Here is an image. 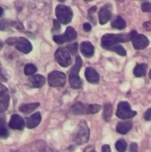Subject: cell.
<instances>
[{
    "label": "cell",
    "instance_id": "cell-1",
    "mask_svg": "<svg viewBox=\"0 0 151 152\" xmlns=\"http://www.w3.org/2000/svg\"><path fill=\"white\" fill-rule=\"evenodd\" d=\"M130 39L129 35H123V34H106L101 38V46L107 50H111L112 47L115 45H120L122 42H126Z\"/></svg>",
    "mask_w": 151,
    "mask_h": 152
},
{
    "label": "cell",
    "instance_id": "cell-2",
    "mask_svg": "<svg viewBox=\"0 0 151 152\" xmlns=\"http://www.w3.org/2000/svg\"><path fill=\"white\" fill-rule=\"evenodd\" d=\"M89 137H90L89 127L87 126V123L83 120L78 124L77 129L76 130V132L74 134L73 140L77 144L83 145V144H85L86 142H88Z\"/></svg>",
    "mask_w": 151,
    "mask_h": 152
},
{
    "label": "cell",
    "instance_id": "cell-3",
    "mask_svg": "<svg viewBox=\"0 0 151 152\" xmlns=\"http://www.w3.org/2000/svg\"><path fill=\"white\" fill-rule=\"evenodd\" d=\"M82 64H83L82 59L79 56H77L76 63L69 73V84H70L71 87L74 89H79L82 87V81L78 76L79 70L82 67Z\"/></svg>",
    "mask_w": 151,
    "mask_h": 152
},
{
    "label": "cell",
    "instance_id": "cell-4",
    "mask_svg": "<svg viewBox=\"0 0 151 152\" xmlns=\"http://www.w3.org/2000/svg\"><path fill=\"white\" fill-rule=\"evenodd\" d=\"M6 43L10 45H13L17 50L24 53H28L32 51L31 43L25 37H11L6 40Z\"/></svg>",
    "mask_w": 151,
    "mask_h": 152
},
{
    "label": "cell",
    "instance_id": "cell-5",
    "mask_svg": "<svg viewBox=\"0 0 151 152\" xmlns=\"http://www.w3.org/2000/svg\"><path fill=\"white\" fill-rule=\"evenodd\" d=\"M55 12H56L58 21H60L62 24L69 23L73 18V12L70 9V7L63 5V4H59L56 7Z\"/></svg>",
    "mask_w": 151,
    "mask_h": 152
},
{
    "label": "cell",
    "instance_id": "cell-6",
    "mask_svg": "<svg viewBox=\"0 0 151 152\" xmlns=\"http://www.w3.org/2000/svg\"><path fill=\"white\" fill-rule=\"evenodd\" d=\"M130 39L133 43V47L136 50H142L145 49L149 45H150V40L142 34H138L135 30L132 31L129 34Z\"/></svg>",
    "mask_w": 151,
    "mask_h": 152
},
{
    "label": "cell",
    "instance_id": "cell-7",
    "mask_svg": "<svg viewBox=\"0 0 151 152\" xmlns=\"http://www.w3.org/2000/svg\"><path fill=\"white\" fill-rule=\"evenodd\" d=\"M136 111L131 109L130 104L127 102H121L117 106V117L121 119H128L136 116Z\"/></svg>",
    "mask_w": 151,
    "mask_h": 152
},
{
    "label": "cell",
    "instance_id": "cell-8",
    "mask_svg": "<svg viewBox=\"0 0 151 152\" xmlns=\"http://www.w3.org/2000/svg\"><path fill=\"white\" fill-rule=\"evenodd\" d=\"M77 38V31L72 27H68L66 29V32L61 35H55L53 36V41L59 45H61L63 43L71 42Z\"/></svg>",
    "mask_w": 151,
    "mask_h": 152
},
{
    "label": "cell",
    "instance_id": "cell-9",
    "mask_svg": "<svg viewBox=\"0 0 151 152\" xmlns=\"http://www.w3.org/2000/svg\"><path fill=\"white\" fill-rule=\"evenodd\" d=\"M48 83L52 87H61L66 83V75L61 71H53L48 75Z\"/></svg>",
    "mask_w": 151,
    "mask_h": 152
},
{
    "label": "cell",
    "instance_id": "cell-10",
    "mask_svg": "<svg viewBox=\"0 0 151 152\" xmlns=\"http://www.w3.org/2000/svg\"><path fill=\"white\" fill-rule=\"evenodd\" d=\"M55 60L63 68H67L71 63V57L69 51L65 48H59L55 52Z\"/></svg>",
    "mask_w": 151,
    "mask_h": 152
},
{
    "label": "cell",
    "instance_id": "cell-11",
    "mask_svg": "<svg viewBox=\"0 0 151 152\" xmlns=\"http://www.w3.org/2000/svg\"><path fill=\"white\" fill-rule=\"evenodd\" d=\"M9 92L8 89L0 83V113L4 112L9 106Z\"/></svg>",
    "mask_w": 151,
    "mask_h": 152
},
{
    "label": "cell",
    "instance_id": "cell-12",
    "mask_svg": "<svg viewBox=\"0 0 151 152\" xmlns=\"http://www.w3.org/2000/svg\"><path fill=\"white\" fill-rule=\"evenodd\" d=\"M112 16V8L110 4H105L99 12V20L101 25L106 24Z\"/></svg>",
    "mask_w": 151,
    "mask_h": 152
},
{
    "label": "cell",
    "instance_id": "cell-13",
    "mask_svg": "<svg viewBox=\"0 0 151 152\" xmlns=\"http://www.w3.org/2000/svg\"><path fill=\"white\" fill-rule=\"evenodd\" d=\"M9 126L12 129L22 130L24 127V120L19 115H12L9 121Z\"/></svg>",
    "mask_w": 151,
    "mask_h": 152
},
{
    "label": "cell",
    "instance_id": "cell-14",
    "mask_svg": "<svg viewBox=\"0 0 151 152\" xmlns=\"http://www.w3.org/2000/svg\"><path fill=\"white\" fill-rule=\"evenodd\" d=\"M85 75V77H86L87 81L92 83V84H97L99 82V80H100L99 74L93 68H90V67L86 68Z\"/></svg>",
    "mask_w": 151,
    "mask_h": 152
},
{
    "label": "cell",
    "instance_id": "cell-15",
    "mask_svg": "<svg viewBox=\"0 0 151 152\" xmlns=\"http://www.w3.org/2000/svg\"><path fill=\"white\" fill-rule=\"evenodd\" d=\"M80 51L87 58H90L94 53V47L90 42H83L80 45Z\"/></svg>",
    "mask_w": 151,
    "mask_h": 152
},
{
    "label": "cell",
    "instance_id": "cell-16",
    "mask_svg": "<svg viewBox=\"0 0 151 152\" xmlns=\"http://www.w3.org/2000/svg\"><path fill=\"white\" fill-rule=\"evenodd\" d=\"M71 111L76 115L88 114V105L82 102H77L71 107Z\"/></svg>",
    "mask_w": 151,
    "mask_h": 152
},
{
    "label": "cell",
    "instance_id": "cell-17",
    "mask_svg": "<svg viewBox=\"0 0 151 152\" xmlns=\"http://www.w3.org/2000/svg\"><path fill=\"white\" fill-rule=\"evenodd\" d=\"M41 122V114L39 112H36L35 114H33L32 116H30L28 119H27V127L29 129L35 128L36 126H37L39 125V123Z\"/></svg>",
    "mask_w": 151,
    "mask_h": 152
},
{
    "label": "cell",
    "instance_id": "cell-18",
    "mask_svg": "<svg viewBox=\"0 0 151 152\" xmlns=\"http://www.w3.org/2000/svg\"><path fill=\"white\" fill-rule=\"evenodd\" d=\"M29 82L31 86L35 88L42 87L45 83V78L42 75H34L29 78Z\"/></svg>",
    "mask_w": 151,
    "mask_h": 152
},
{
    "label": "cell",
    "instance_id": "cell-19",
    "mask_svg": "<svg viewBox=\"0 0 151 152\" xmlns=\"http://www.w3.org/2000/svg\"><path fill=\"white\" fill-rule=\"evenodd\" d=\"M132 126H133V124L131 121L120 122L117 126V133H119L121 134H125L132 129Z\"/></svg>",
    "mask_w": 151,
    "mask_h": 152
},
{
    "label": "cell",
    "instance_id": "cell-20",
    "mask_svg": "<svg viewBox=\"0 0 151 152\" xmlns=\"http://www.w3.org/2000/svg\"><path fill=\"white\" fill-rule=\"evenodd\" d=\"M38 107H39L38 102L27 103V104H23V105L20 106V111H21L22 113H25V114H28V113L34 111Z\"/></svg>",
    "mask_w": 151,
    "mask_h": 152
},
{
    "label": "cell",
    "instance_id": "cell-21",
    "mask_svg": "<svg viewBox=\"0 0 151 152\" xmlns=\"http://www.w3.org/2000/svg\"><path fill=\"white\" fill-rule=\"evenodd\" d=\"M147 65L144 64V63H142V64H137L133 69V74L135 77H144L146 75V72H147Z\"/></svg>",
    "mask_w": 151,
    "mask_h": 152
},
{
    "label": "cell",
    "instance_id": "cell-22",
    "mask_svg": "<svg viewBox=\"0 0 151 152\" xmlns=\"http://www.w3.org/2000/svg\"><path fill=\"white\" fill-rule=\"evenodd\" d=\"M9 135L7 127H6V122L4 116L0 117V138L6 139Z\"/></svg>",
    "mask_w": 151,
    "mask_h": 152
},
{
    "label": "cell",
    "instance_id": "cell-23",
    "mask_svg": "<svg viewBox=\"0 0 151 152\" xmlns=\"http://www.w3.org/2000/svg\"><path fill=\"white\" fill-rule=\"evenodd\" d=\"M111 26L114 28H117V29H123L125 28L126 26V23L125 21V20L120 17V16H117L111 23Z\"/></svg>",
    "mask_w": 151,
    "mask_h": 152
},
{
    "label": "cell",
    "instance_id": "cell-24",
    "mask_svg": "<svg viewBox=\"0 0 151 152\" xmlns=\"http://www.w3.org/2000/svg\"><path fill=\"white\" fill-rule=\"evenodd\" d=\"M112 117V105L110 103H106L103 110V118L106 122H109Z\"/></svg>",
    "mask_w": 151,
    "mask_h": 152
},
{
    "label": "cell",
    "instance_id": "cell-25",
    "mask_svg": "<svg viewBox=\"0 0 151 152\" xmlns=\"http://www.w3.org/2000/svg\"><path fill=\"white\" fill-rule=\"evenodd\" d=\"M36 70H37L36 67L34 64H31V63L27 64L25 66V68H24V73L27 76H31V75L35 74L36 72Z\"/></svg>",
    "mask_w": 151,
    "mask_h": 152
},
{
    "label": "cell",
    "instance_id": "cell-26",
    "mask_svg": "<svg viewBox=\"0 0 151 152\" xmlns=\"http://www.w3.org/2000/svg\"><path fill=\"white\" fill-rule=\"evenodd\" d=\"M126 148H127V145H126V142H125V140L121 139V140L117 142L116 149L118 152H125L126 151Z\"/></svg>",
    "mask_w": 151,
    "mask_h": 152
},
{
    "label": "cell",
    "instance_id": "cell-27",
    "mask_svg": "<svg viewBox=\"0 0 151 152\" xmlns=\"http://www.w3.org/2000/svg\"><path fill=\"white\" fill-rule=\"evenodd\" d=\"M110 51H113V52L117 53V54H119V55H121V56H125V55H126V52H125V48H124L121 45H115L114 47L111 48Z\"/></svg>",
    "mask_w": 151,
    "mask_h": 152
},
{
    "label": "cell",
    "instance_id": "cell-28",
    "mask_svg": "<svg viewBox=\"0 0 151 152\" xmlns=\"http://www.w3.org/2000/svg\"><path fill=\"white\" fill-rule=\"evenodd\" d=\"M101 107L98 104H88V114H95L101 110Z\"/></svg>",
    "mask_w": 151,
    "mask_h": 152
},
{
    "label": "cell",
    "instance_id": "cell-29",
    "mask_svg": "<svg viewBox=\"0 0 151 152\" xmlns=\"http://www.w3.org/2000/svg\"><path fill=\"white\" fill-rule=\"evenodd\" d=\"M67 50L69 51V53H70L72 54H77V50H78V45L77 43H72V44L67 45Z\"/></svg>",
    "mask_w": 151,
    "mask_h": 152
},
{
    "label": "cell",
    "instance_id": "cell-30",
    "mask_svg": "<svg viewBox=\"0 0 151 152\" xmlns=\"http://www.w3.org/2000/svg\"><path fill=\"white\" fill-rule=\"evenodd\" d=\"M11 26H12V21H8L5 20H0V30H5Z\"/></svg>",
    "mask_w": 151,
    "mask_h": 152
},
{
    "label": "cell",
    "instance_id": "cell-31",
    "mask_svg": "<svg viewBox=\"0 0 151 152\" xmlns=\"http://www.w3.org/2000/svg\"><path fill=\"white\" fill-rule=\"evenodd\" d=\"M142 10L145 12H151V3L150 2H145L142 4Z\"/></svg>",
    "mask_w": 151,
    "mask_h": 152
},
{
    "label": "cell",
    "instance_id": "cell-32",
    "mask_svg": "<svg viewBox=\"0 0 151 152\" xmlns=\"http://www.w3.org/2000/svg\"><path fill=\"white\" fill-rule=\"evenodd\" d=\"M60 29H61V24H60V22L57 20H53V32L60 31Z\"/></svg>",
    "mask_w": 151,
    "mask_h": 152
},
{
    "label": "cell",
    "instance_id": "cell-33",
    "mask_svg": "<svg viewBox=\"0 0 151 152\" xmlns=\"http://www.w3.org/2000/svg\"><path fill=\"white\" fill-rule=\"evenodd\" d=\"M129 152H138V145H137V143H135V142L131 143Z\"/></svg>",
    "mask_w": 151,
    "mask_h": 152
},
{
    "label": "cell",
    "instance_id": "cell-34",
    "mask_svg": "<svg viewBox=\"0 0 151 152\" xmlns=\"http://www.w3.org/2000/svg\"><path fill=\"white\" fill-rule=\"evenodd\" d=\"M144 118H145V120H147V121H150L151 120V108L150 110H148L147 112L145 113Z\"/></svg>",
    "mask_w": 151,
    "mask_h": 152
},
{
    "label": "cell",
    "instance_id": "cell-35",
    "mask_svg": "<svg viewBox=\"0 0 151 152\" xmlns=\"http://www.w3.org/2000/svg\"><path fill=\"white\" fill-rule=\"evenodd\" d=\"M83 28H84V30L85 31H90L91 30V28H92V26L90 25V23H88V22H85V23H84V25H83Z\"/></svg>",
    "mask_w": 151,
    "mask_h": 152
},
{
    "label": "cell",
    "instance_id": "cell-36",
    "mask_svg": "<svg viewBox=\"0 0 151 152\" xmlns=\"http://www.w3.org/2000/svg\"><path fill=\"white\" fill-rule=\"evenodd\" d=\"M101 152H111V149L109 147V145H103L102 146V149H101Z\"/></svg>",
    "mask_w": 151,
    "mask_h": 152
},
{
    "label": "cell",
    "instance_id": "cell-37",
    "mask_svg": "<svg viewBox=\"0 0 151 152\" xmlns=\"http://www.w3.org/2000/svg\"><path fill=\"white\" fill-rule=\"evenodd\" d=\"M143 26H144V28H145L146 30H150L151 29L150 22H145V23L143 24Z\"/></svg>",
    "mask_w": 151,
    "mask_h": 152
},
{
    "label": "cell",
    "instance_id": "cell-38",
    "mask_svg": "<svg viewBox=\"0 0 151 152\" xmlns=\"http://www.w3.org/2000/svg\"><path fill=\"white\" fill-rule=\"evenodd\" d=\"M3 13H4V10H3V8L0 6V16H2V15H3Z\"/></svg>",
    "mask_w": 151,
    "mask_h": 152
},
{
    "label": "cell",
    "instance_id": "cell-39",
    "mask_svg": "<svg viewBox=\"0 0 151 152\" xmlns=\"http://www.w3.org/2000/svg\"><path fill=\"white\" fill-rule=\"evenodd\" d=\"M149 76H150V79H151V70H150V74H149Z\"/></svg>",
    "mask_w": 151,
    "mask_h": 152
},
{
    "label": "cell",
    "instance_id": "cell-40",
    "mask_svg": "<svg viewBox=\"0 0 151 152\" xmlns=\"http://www.w3.org/2000/svg\"><path fill=\"white\" fill-rule=\"evenodd\" d=\"M84 1H85V2H91V1H93V0H84Z\"/></svg>",
    "mask_w": 151,
    "mask_h": 152
},
{
    "label": "cell",
    "instance_id": "cell-41",
    "mask_svg": "<svg viewBox=\"0 0 151 152\" xmlns=\"http://www.w3.org/2000/svg\"><path fill=\"white\" fill-rule=\"evenodd\" d=\"M58 1H60V2H64V1H66V0H58Z\"/></svg>",
    "mask_w": 151,
    "mask_h": 152
},
{
    "label": "cell",
    "instance_id": "cell-42",
    "mask_svg": "<svg viewBox=\"0 0 151 152\" xmlns=\"http://www.w3.org/2000/svg\"><path fill=\"white\" fill-rule=\"evenodd\" d=\"M117 1H120V2H122L123 0H117Z\"/></svg>",
    "mask_w": 151,
    "mask_h": 152
}]
</instances>
